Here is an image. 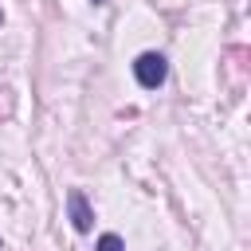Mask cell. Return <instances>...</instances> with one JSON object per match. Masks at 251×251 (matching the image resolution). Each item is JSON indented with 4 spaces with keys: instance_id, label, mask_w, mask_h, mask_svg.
Returning <instances> with one entry per match:
<instances>
[{
    "instance_id": "7a4b0ae2",
    "label": "cell",
    "mask_w": 251,
    "mask_h": 251,
    "mask_svg": "<svg viewBox=\"0 0 251 251\" xmlns=\"http://www.w3.org/2000/svg\"><path fill=\"white\" fill-rule=\"evenodd\" d=\"M67 212H71V227H75L78 235H86V231L94 227V212H90L82 188H71V192H67Z\"/></svg>"
},
{
    "instance_id": "3957f363",
    "label": "cell",
    "mask_w": 251,
    "mask_h": 251,
    "mask_svg": "<svg viewBox=\"0 0 251 251\" xmlns=\"http://www.w3.org/2000/svg\"><path fill=\"white\" fill-rule=\"evenodd\" d=\"M94 251H126V243H122V235L106 231V235H98V247Z\"/></svg>"
},
{
    "instance_id": "6da1fadb",
    "label": "cell",
    "mask_w": 251,
    "mask_h": 251,
    "mask_svg": "<svg viewBox=\"0 0 251 251\" xmlns=\"http://www.w3.org/2000/svg\"><path fill=\"white\" fill-rule=\"evenodd\" d=\"M133 78H137L141 90L165 86V78H169V59H165L161 51H141V55L133 59Z\"/></svg>"
},
{
    "instance_id": "277c9868",
    "label": "cell",
    "mask_w": 251,
    "mask_h": 251,
    "mask_svg": "<svg viewBox=\"0 0 251 251\" xmlns=\"http://www.w3.org/2000/svg\"><path fill=\"white\" fill-rule=\"evenodd\" d=\"M90 4H106V0H90Z\"/></svg>"
},
{
    "instance_id": "5b68a950",
    "label": "cell",
    "mask_w": 251,
    "mask_h": 251,
    "mask_svg": "<svg viewBox=\"0 0 251 251\" xmlns=\"http://www.w3.org/2000/svg\"><path fill=\"white\" fill-rule=\"evenodd\" d=\"M0 24H4V12H0Z\"/></svg>"
}]
</instances>
